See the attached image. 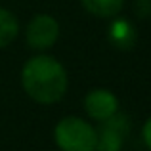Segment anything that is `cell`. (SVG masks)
Returning a JSON list of instances; mask_svg holds the SVG:
<instances>
[{
    "mask_svg": "<svg viewBox=\"0 0 151 151\" xmlns=\"http://www.w3.org/2000/svg\"><path fill=\"white\" fill-rule=\"evenodd\" d=\"M142 136H144L145 145H147V147L151 149V119H147V121H145L144 130H142Z\"/></svg>",
    "mask_w": 151,
    "mask_h": 151,
    "instance_id": "obj_9",
    "label": "cell"
},
{
    "mask_svg": "<svg viewBox=\"0 0 151 151\" xmlns=\"http://www.w3.org/2000/svg\"><path fill=\"white\" fill-rule=\"evenodd\" d=\"M54 140L61 151H96L98 132L78 117H65L54 130Z\"/></svg>",
    "mask_w": 151,
    "mask_h": 151,
    "instance_id": "obj_2",
    "label": "cell"
},
{
    "mask_svg": "<svg viewBox=\"0 0 151 151\" xmlns=\"http://www.w3.org/2000/svg\"><path fill=\"white\" fill-rule=\"evenodd\" d=\"M21 84L27 96L37 103L52 105L67 92V73L58 59L50 55H35L23 65Z\"/></svg>",
    "mask_w": 151,
    "mask_h": 151,
    "instance_id": "obj_1",
    "label": "cell"
},
{
    "mask_svg": "<svg viewBox=\"0 0 151 151\" xmlns=\"http://www.w3.org/2000/svg\"><path fill=\"white\" fill-rule=\"evenodd\" d=\"M84 109H86V113H88L90 119L103 122V121H107V119H111L113 115H117L119 100L113 92L98 88V90H92V92L84 98Z\"/></svg>",
    "mask_w": 151,
    "mask_h": 151,
    "instance_id": "obj_4",
    "label": "cell"
},
{
    "mask_svg": "<svg viewBox=\"0 0 151 151\" xmlns=\"http://www.w3.org/2000/svg\"><path fill=\"white\" fill-rule=\"evenodd\" d=\"M59 37V23L48 14H38L27 27V42L35 50H48Z\"/></svg>",
    "mask_w": 151,
    "mask_h": 151,
    "instance_id": "obj_3",
    "label": "cell"
},
{
    "mask_svg": "<svg viewBox=\"0 0 151 151\" xmlns=\"http://www.w3.org/2000/svg\"><path fill=\"white\" fill-rule=\"evenodd\" d=\"M19 33V23L12 12L6 8H0V48H6L14 42V38Z\"/></svg>",
    "mask_w": 151,
    "mask_h": 151,
    "instance_id": "obj_7",
    "label": "cell"
},
{
    "mask_svg": "<svg viewBox=\"0 0 151 151\" xmlns=\"http://www.w3.org/2000/svg\"><path fill=\"white\" fill-rule=\"evenodd\" d=\"M98 132L96 151H121L122 140L126 134V119H119L113 115L111 119L103 121V126Z\"/></svg>",
    "mask_w": 151,
    "mask_h": 151,
    "instance_id": "obj_5",
    "label": "cell"
},
{
    "mask_svg": "<svg viewBox=\"0 0 151 151\" xmlns=\"http://www.w3.org/2000/svg\"><path fill=\"white\" fill-rule=\"evenodd\" d=\"M111 38L117 46H130L136 40V33L126 21H117L111 27Z\"/></svg>",
    "mask_w": 151,
    "mask_h": 151,
    "instance_id": "obj_8",
    "label": "cell"
},
{
    "mask_svg": "<svg viewBox=\"0 0 151 151\" xmlns=\"http://www.w3.org/2000/svg\"><path fill=\"white\" fill-rule=\"evenodd\" d=\"M82 6L98 17H113L124 6V0H81Z\"/></svg>",
    "mask_w": 151,
    "mask_h": 151,
    "instance_id": "obj_6",
    "label": "cell"
}]
</instances>
